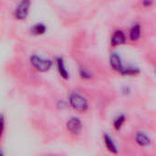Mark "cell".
<instances>
[{
  "label": "cell",
  "mask_w": 156,
  "mask_h": 156,
  "mask_svg": "<svg viewBox=\"0 0 156 156\" xmlns=\"http://www.w3.org/2000/svg\"><path fill=\"white\" fill-rule=\"evenodd\" d=\"M141 25L139 23H136L134 24L131 30H130V33H129V37H130V39L132 41H137L140 37H141Z\"/></svg>",
  "instance_id": "cell-10"
},
{
  "label": "cell",
  "mask_w": 156,
  "mask_h": 156,
  "mask_svg": "<svg viewBox=\"0 0 156 156\" xmlns=\"http://www.w3.org/2000/svg\"><path fill=\"white\" fill-rule=\"evenodd\" d=\"M124 122H125V116H124L123 114L119 115V116L114 120V122H113L114 128H115L117 131L121 130V128H122V126L123 125Z\"/></svg>",
  "instance_id": "cell-13"
},
{
  "label": "cell",
  "mask_w": 156,
  "mask_h": 156,
  "mask_svg": "<svg viewBox=\"0 0 156 156\" xmlns=\"http://www.w3.org/2000/svg\"><path fill=\"white\" fill-rule=\"evenodd\" d=\"M31 6L30 0H20L14 10V16L17 20H25L28 14Z\"/></svg>",
  "instance_id": "cell-3"
},
{
  "label": "cell",
  "mask_w": 156,
  "mask_h": 156,
  "mask_svg": "<svg viewBox=\"0 0 156 156\" xmlns=\"http://www.w3.org/2000/svg\"><path fill=\"white\" fill-rule=\"evenodd\" d=\"M103 139H104V144H105L106 148H107L111 153H112V154H118L117 146H116L115 143L113 142L112 138L109 134L105 133V134L103 135Z\"/></svg>",
  "instance_id": "cell-9"
},
{
  "label": "cell",
  "mask_w": 156,
  "mask_h": 156,
  "mask_svg": "<svg viewBox=\"0 0 156 156\" xmlns=\"http://www.w3.org/2000/svg\"><path fill=\"white\" fill-rule=\"evenodd\" d=\"M4 129H5V117L2 113H0V139L3 135Z\"/></svg>",
  "instance_id": "cell-15"
},
{
  "label": "cell",
  "mask_w": 156,
  "mask_h": 156,
  "mask_svg": "<svg viewBox=\"0 0 156 156\" xmlns=\"http://www.w3.org/2000/svg\"><path fill=\"white\" fill-rule=\"evenodd\" d=\"M110 65L114 70H116V71H118L120 73L122 72V70H123V69L125 67V66L122 65V59H121L120 56L117 53H112L111 54V56H110Z\"/></svg>",
  "instance_id": "cell-5"
},
{
  "label": "cell",
  "mask_w": 156,
  "mask_h": 156,
  "mask_svg": "<svg viewBox=\"0 0 156 156\" xmlns=\"http://www.w3.org/2000/svg\"><path fill=\"white\" fill-rule=\"evenodd\" d=\"M3 154H4V152L0 149V155H3Z\"/></svg>",
  "instance_id": "cell-18"
},
{
  "label": "cell",
  "mask_w": 156,
  "mask_h": 156,
  "mask_svg": "<svg viewBox=\"0 0 156 156\" xmlns=\"http://www.w3.org/2000/svg\"><path fill=\"white\" fill-rule=\"evenodd\" d=\"M69 104L77 112H83L89 108V103L87 99L78 92H72L69 95Z\"/></svg>",
  "instance_id": "cell-1"
},
{
  "label": "cell",
  "mask_w": 156,
  "mask_h": 156,
  "mask_svg": "<svg viewBox=\"0 0 156 156\" xmlns=\"http://www.w3.org/2000/svg\"><path fill=\"white\" fill-rule=\"evenodd\" d=\"M135 141H136V143L140 146H143V147L148 146L151 144L150 137H148V135L146 133H143V132H139V133H136V135H135Z\"/></svg>",
  "instance_id": "cell-8"
},
{
  "label": "cell",
  "mask_w": 156,
  "mask_h": 156,
  "mask_svg": "<svg viewBox=\"0 0 156 156\" xmlns=\"http://www.w3.org/2000/svg\"><path fill=\"white\" fill-rule=\"evenodd\" d=\"M58 107L59 109H65V108L67 107V103H66L65 101H59L58 102Z\"/></svg>",
  "instance_id": "cell-16"
},
{
  "label": "cell",
  "mask_w": 156,
  "mask_h": 156,
  "mask_svg": "<svg viewBox=\"0 0 156 156\" xmlns=\"http://www.w3.org/2000/svg\"><path fill=\"white\" fill-rule=\"evenodd\" d=\"M143 5L145 6H150L153 5V1L152 0H144L143 1Z\"/></svg>",
  "instance_id": "cell-17"
},
{
  "label": "cell",
  "mask_w": 156,
  "mask_h": 156,
  "mask_svg": "<svg viewBox=\"0 0 156 156\" xmlns=\"http://www.w3.org/2000/svg\"><path fill=\"white\" fill-rule=\"evenodd\" d=\"M56 63H57V67H58V70L59 75L64 79V80H68L69 78V72L68 71L64 59L61 57H58L56 58Z\"/></svg>",
  "instance_id": "cell-7"
},
{
  "label": "cell",
  "mask_w": 156,
  "mask_h": 156,
  "mask_svg": "<svg viewBox=\"0 0 156 156\" xmlns=\"http://www.w3.org/2000/svg\"><path fill=\"white\" fill-rule=\"evenodd\" d=\"M126 42V36L124 34L123 31L122 30H116L111 39V43L113 47L119 46V45H122Z\"/></svg>",
  "instance_id": "cell-6"
},
{
  "label": "cell",
  "mask_w": 156,
  "mask_h": 156,
  "mask_svg": "<svg viewBox=\"0 0 156 156\" xmlns=\"http://www.w3.org/2000/svg\"><path fill=\"white\" fill-rule=\"evenodd\" d=\"M46 30H47V26L42 23H37L30 28V32L34 36L43 35L46 32Z\"/></svg>",
  "instance_id": "cell-11"
},
{
  "label": "cell",
  "mask_w": 156,
  "mask_h": 156,
  "mask_svg": "<svg viewBox=\"0 0 156 156\" xmlns=\"http://www.w3.org/2000/svg\"><path fill=\"white\" fill-rule=\"evenodd\" d=\"M67 129L70 133L74 135H79L82 130L81 121L78 117H71L67 122Z\"/></svg>",
  "instance_id": "cell-4"
},
{
  "label": "cell",
  "mask_w": 156,
  "mask_h": 156,
  "mask_svg": "<svg viewBox=\"0 0 156 156\" xmlns=\"http://www.w3.org/2000/svg\"><path fill=\"white\" fill-rule=\"evenodd\" d=\"M29 60L33 68H35L37 70L40 72H46L49 70L53 65V62L50 59L38 57L37 55H32Z\"/></svg>",
  "instance_id": "cell-2"
},
{
  "label": "cell",
  "mask_w": 156,
  "mask_h": 156,
  "mask_svg": "<svg viewBox=\"0 0 156 156\" xmlns=\"http://www.w3.org/2000/svg\"><path fill=\"white\" fill-rule=\"evenodd\" d=\"M80 75L84 80H90L91 78V74L88 70H86L85 69H80Z\"/></svg>",
  "instance_id": "cell-14"
},
{
  "label": "cell",
  "mask_w": 156,
  "mask_h": 156,
  "mask_svg": "<svg viewBox=\"0 0 156 156\" xmlns=\"http://www.w3.org/2000/svg\"><path fill=\"white\" fill-rule=\"evenodd\" d=\"M139 72H140L139 68L131 66V67H124V69L121 74H122V75H136Z\"/></svg>",
  "instance_id": "cell-12"
}]
</instances>
